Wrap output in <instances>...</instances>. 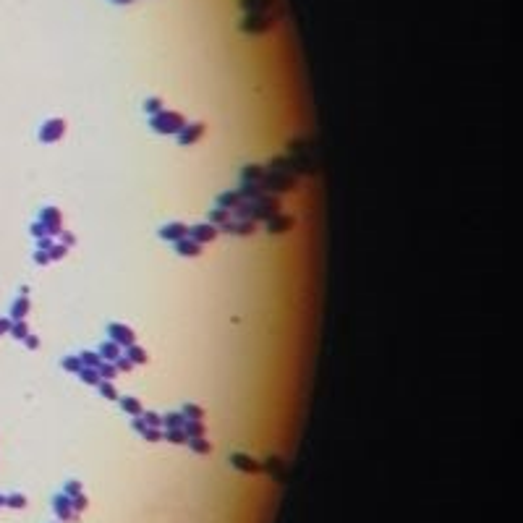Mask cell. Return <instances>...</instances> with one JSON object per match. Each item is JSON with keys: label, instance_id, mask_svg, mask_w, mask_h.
<instances>
[{"label": "cell", "instance_id": "cell-5", "mask_svg": "<svg viewBox=\"0 0 523 523\" xmlns=\"http://www.w3.org/2000/svg\"><path fill=\"white\" fill-rule=\"evenodd\" d=\"M217 236H220V228L212 225V223H199V225H189V236L191 241H196L199 246H204V243H212L217 241Z\"/></svg>", "mask_w": 523, "mask_h": 523}, {"label": "cell", "instance_id": "cell-43", "mask_svg": "<svg viewBox=\"0 0 523 523\" xmlns=\"http://www.w3.org/2000/svg\"><path fill=\"white\" fill-rule=\"evenodd\" d=\"M5 505H11V508H16V510H21V508H26V497L21 492H13L11 497L5 500Z\"/></svg>", "mask_w": 523, "mask_h": 523}, {"label": "cell", "instance_id": "cell-36", "mask_svg": "<svg viewBox=\"0 0 523 523\" xmlns=\"http://www.w3.org/2000/svg\"><path fill=\"white\" fill-rule=\"evenodd\" d=\"M11 335L16 337V340H24V337L29 335V325H26L24 319H16V322L11 325Z\"/></svg>", "mask_w": 523, "mask_h": 523}, {"label": "cell", "instance_id": "cell-48", "mask_svg": "<svg viewBox=\"0 0 523 523\" xmlns=\"http://www.w3.org/2000/svg\"><path fill=\"white\" fill-rule=\"evenodd\" d=\"M24 343H26V348H29V351H37V348H40V337L29 333V335L24 337Z\"/></svg>", "mask_w": 523, "mask_h": 523}, {"label": "cell", "instance_id": "cell-23", "mask_svg": "<svg viewBox=\"0 0 523 523\" xmlns=\"http://www.w3.org/2000/svg\"><path fill=\"white\" fill-rule=\"evenodd\" d=\"M29 298L26 296H18L16 301H13V306H11V319L16 322V319H26V314H29Z\"/></svg>", "mask_w": 523, "mask_h": 523}, {"label": "cell", "instance_id": "cell-37", "mask_svg": "<svg viewBox=\"0 0 523 523\" xmlns=\"http://www.w3.org/2000/svg\"><path fill=\"white\" fill-rule=\"evenodd\" d=\"M142 419H144V424H146V427H152V429H162V416L157 414V411H144Z\"/></svg>", "mask_w": 523, "mask_h": 523}, {"label": "cell", "instance_id": "cell-4", "mask_svg": "<svg viewBox=\"0 0 523 523\" xmlns=\"http://www.w3.org/2000/svg\"><path fill=\"white\" fill-rule=\"evenodd\" d=\"M52 513H55V518H58L60 523H76L81 516L79 513H73V505H71V497H66L63 492H58L52 497Z\"/></svg>", "mask_w": 523, "mask_h": 523}, {"label": "cell", "instance_id": "cell-35", "mask_svg": "<svg viewBox=\"0 0 523 523\" xmlns=\"http://www.w3.org/2000/svg\"><path fill=\"white\" fill-rule=\"evenodd\" d=\"M79 380L84 382V384H92V387H97L99 374H97V369H89V366H84V369L79 372Z\"/></svg>", "mask_w": 523, "mask_h": 523}, {"label": "cell", "instance_id": "cell-9", "mask_svg": "<svg viewBox=\"0 0 523 523\" xmlns=\"http://www.w3.org/2000/svg\"><path fill=\"white\" fill-rule=\"evenodd\" d=\"M220 233H228V236H254L256 233V223H254V220H236V217H231L228 223L220 225Z\"/></svg>", "mask_w": 523, "mask_h": 523}, {"label": "cell", "instance_id": "cell-52", "mask_svg": "<svg viewBox=\"0 0 523 523\" xmlns=\"http://www.w3.org/2000/svg\"><path fill=\"white\" fill-rule=\"evenodd\" d=\"M113 3H118V5H126V3H131V0H113Z\"/></svg>", "mask_w": 523, "mask_h": 523}, {"label": "cell", "instance_id": "cell-3", "mask_svg": "<svg viewBox=\"0 0 523 523\" xmlns=\"http://www.w3.org/2000/svg\"><path fill=\"white\" fill-rule=\"evenodd\" d=\"M66 121L63 118H48L42 126H40V142L42 144H55L66 136Z\"/></svg>", "mask_w": 523, "mask_h": 523}, {"label": "cell", "instance_id": "cell-51", "mask_svg": "<svg viewBox=\"0 0 523 523\" xmlns=\"http://www.w3.org/2000/svg\"><path fill=\"white\" fill-rule=\"evenodd\" d=\"M11 325H13V319H0V335L11 333Z\"/></svg>", "mask_w": 523, "mask_h": 523}, {"label": "cell", "instance_id": "cell-1", "mask_svg": "<svg viewBox=\"0 0 523 523\" xmlns=\"http://www.w3.org/2000/svg\"><path fill=\"white\" fill-rule=\"evenodd\" d=\"M183 126H186V118L178 110H160L157 115L149 118V128L160 136H176Z\"/></svg>", "mask_w": 523, "mask_h": 523}, {"label": "cell", "instance_id": "cell-24", "mask_svg": "<svg viewBox=\"0 0 523 523\" xmlns=\"http://www.w3.org/2000/svg\"><path fill=\"white\" fill-rule=\"evenodd\" d=\"M126 359H131V364H134V366H139V364H146V361H149V356H146V351H144L142 345H136V343H134V345H128V348H126Z\"/></svg>", "mask_w": 523, "mask_h": 523}, {"label": "cell", "instance_id": "cell-53", "mask_svg": "<svg viewBox=\"0 0 523 523\" xmlns=\"http://www.w3.org/2000/svg\"><path fill=\"white\" fill-rule=\"evenodd\" d=\"M3 505H5V497H3V494H0V508H3Z\"/></svg>", "mask_w": 523, "mask_h": 523}, {"label": "cell", "instance_id": "cell-44", "mask_svg": "<svg viewBox=\"0 0 523 523\" xmlns=\"http://www.w3.org/2000/svg\"><path fill=\"white\" fill-rule=\"evenodd\" d=\"M113 364H115V369H118V374H121V372H126V374H128V372H131V369H134V364H131V359H126V356H118V359H115Z\"/></svg>", "mask_w": 523, "mask_h": 523}, {"label": "cell", "instance_id": "cell-12", "mask_svg": "<svg viewBox=\"0 0 523 523\" xmlns=\"http://www.w3.org/2000/svg\"><path fill=\"white\" fill-rule=\"evenodd\" d=\"M228 461H231V466L236 471H243V474H259L262 471V463L254 461V458L246 455V453H233Z\"/></svg>", "mask_w": 523, "mask_h": 523}, {"label": "cell", "instance_id": "cell-19", "mask_svg": "<svg viewBox=\"0 0 523 523\" xmlns=\"http://www.w3.org/2000/svg\"><path fill=\"white\" fill-rule=\"evenodd\" d=\"M267 170H275V173H285V176H296L293 173V162H290V157L288 154H280V157H272L267 165H264Z\"/></svg>", "mask_w": 523, "mask_h": 523}, {"label": "cell", "instance_id": "cell-13", "mask_svg": "<svg viewBox=\"0 0 523 523\" xmlns=\"http://www.w3.org/2000/svg\"><path fill=\"white\" fill-rule=\"evenodd\" d=\"M157 236L162 238V241H170V243H176V241H183V238L189 236V225L186 223H168V225H162Z\"/></svg>", "mask_w": 523, "mask_h": 523}, {"label": "cell", "instance_id": "cell-46", "mask_svg": "<svg viewBox=\"0 0 523 523\" xmlns=\"http://www.w3.org/2000/svg\"><path fill=\"white\" fill-rule=\"evenodd\" d=\"M29 233H32L34 238H42V236H48V228H45L40 220H34V223L29 225Z\"/></svg>", "mask_w": 523, "mask_h": 523}, {"label": "cell", "instance_id": "cell-17", "mask_svg": "<svg viewBox=\"0 0 523 523\" xmlns=\"http://www.w3.org/2000/svg\"><path fill=\"white\" fill-rule=\"evenodd\" d=\"M272 3L275 0H241V8L246 11V16H259V13H267Z\"/></svg>", "mask_w": 523, "mask_h": 523}, {"label": "cell", "instance_id": "cell-47", "mask_svg": "<svg viewBox=\"0 0 523 523\" xmlns=\"http://www.w3.org/2000/svg\"><path fill=\"white\" fill-rule=\"evenodd\" d=\"M34 262L40 264V267H45V264H50V254H48V251H42V249H37V254H34Z\"/></svg>", "mask_w": 523, "mask_h": 523}, {"label": "cell", "instance_id": "cell-2", "mask_svg": "<svg viewBox=\"0 0 523 523\" xmlns=\"http://www.w3.org/2000/svg\"><path fill=\"white\" fill-rule=\"evenodd\" d=\"M259 189L264 191V194H285V191H296L298 189V176H285V173L267 170L264 178L259 181Z\"/></svg>", "mask_w": 523, "mask_h": 523}, {"label": "cell", "instance_id": "cell-15", "mask_svg": "<svg viewBox=\"0 0 523 523\" xmlns=\"http://www.w3.org/2000/svg\"><path fill=\"white\" fill-rule=\"evenodd\" d=\"M173 246H176V254H178V256H186V259H196V256L201 254V246H199L196 241H191V238L176 241Z\"/></svg>", "mask_w": 523, "mask_h": 523}, {"label": "cell", "instance_id": "cell-27", "mask_svg": "<svg viewBox=\"0 0 523 523\" xmlns=\"http://www.w3.org/2000/svg\"><path fill=\"white\" fill-rule=\"evenodd\" d=\"M183 421H186V419H183L181 411H170V414L162 416V429H181Z\"/></svg>", "mask_w": 523, "mask_h": 523}, {"label": "cell", "instance_id": "cell-42", "mask_svg": "<svg viewBox=\"0 0 523 523\" xmlns=\"http://www.w3.org/2000/svg\"><path fill=\"white\" fill-rule=\"evenodd\" d=\"M142 439H146V442H160V439H162V429L144 427V429H142Z\"/></svg>", "mask_w": 523, "mask_h": 523}, {"label": "cell", "instance_id": "cell-28", "mask_svg": "<svg viewBox=\"0 0 523 523\" xmlns=\"http://www.w3.org/2000/svg\"><path fill=\"white\" fill-rule=\"evenodd\" d=\"M79 361H81V366H89V369H97V366H99V361H102V359H99V353H97V351H81V353H79Z\"/></svg>", "mask_w": 523, "mask_h": 523}, {"label": "cell", "instance_id": "cell-41", "mask_svg": "<svg viewBox=\"0 0 523 523\" xmlns=\"http://www.w3.org/2000/svg\"><path fill=\"white\" fill-rule=\"evenodd\" d=\"M71 505H73V513H84L87 508H89V500H87V494L81 492V494H76V497H71Z\"/></svg>", "mask_w": 523, "mask_h": 523}, {"label": "cell", "instance_id": "cell-14", "mask_svg": "<svg viewBox=\"0 0 523 523\" xmlns=\"http://www.w3.org/2000/svg\"><path fill=\"white\" fill-rule=\"evenodd\" d=\"M290 154H296V157H306V160H314V144L311 139H293L288 144Z\"/></svg>", "mask_w": 523, "mask_h": 523}, {"label": "cell", "instance_id": "cell-11", "mask_svg": "<svg viewBox=\"0 0 523 523\" xmlns=\"http://www.w3.org/2000/svg\"><path fill=\"white\" fill-rule=\"evenodd\" d=\"M204 131H207V126L204 123H199V121H194V123H186L181 128V131L176 134L178 136V144L181 146H189V144H196L201 136H204Z\"/></svg>", "mask_w": 523, "mask_h": 523}, {"label": "cell", "instance_id": "cell-26", "mask_svg": "<svg viewBox=\"0 0 523 523\" xmlns=\"http://www.w3.org/2000/svg\"><path fill=\"white\" fill-rule=\"evenodd\" d=\"M97 392L105 400H118V398H121V395H118V390H115V384H113V380H99L97 382Z\"/></svg>", "mask_w": 523, "mask_h": 523}, {"label": "cell", "instance_id": "cell-54", "mask_svg": "<svg viewBox=\"0 0 523 523\" xmlns=\"http://www.w3.org/2000/svg\"><path fill=\"white\" fill-rule=\"evenodd\" d=\"M55 523H60V521H55Z\"/></svg>", "mask_w": 523, "mask_h": 523}, {"label": "cell", "instance_id": "cell-22", "mask_svg": "<svg viewBox=\"0 0 523 523\" xmlns=\"http://www.w3.org/2000/svg\"><path fill=\"white\" fill-rule=\"evenodd\" d=\"M181 429H183V434H186V439L204 437V421H201V419H186Z\"/></svg>", "mask_w": 523, "mask_h": 523}, {"label": "cell", "instance_id": "cell-34", "mask_svg": "<svg viewBox=\"0 0 523 523\" xmlns=\"http://www.w3.org/2000/svg\"><path fill=\"white\" fill-rule=\"evenodd\" d=\"M228 220H231V212H228V209H220V207H215V209H209V223L212 225H223V223H228Z\"/></svg>", "mask_w": 523, "mask_h": 523}, {"label": "cell", "instance_id": "cell-29", "mask_svg": "<svg viewBox=\"0 0 523 523\" xmlns=\"http://www.w3.org/2000/svg\"><path fill=\"white\" fill-rule=\"evenodd\" d=\"M162 439H168L170 445H186L183 429H162Z\"/></svg>", "mask_w": 523, "mask_h": 523}, {"label": "cell", "instance_id": "cell-6", "mask_svg": "<svg viewBox=\"0 0 523 523\" xmlns=\"http://www.w3.org/2000/svg\"><path fill=\"white\" fill-rule=\"evenodd\" d=\"M107 337L113 343H118L121 348H128V345L136 343V333L128 325H123V322H110L107 325Z\"/></svg>", "mask_w": 523, "mask_h": 523}, {"label": "cell", "instance_id": "cell-49", "mask_svg": "<svg viewBox=\"0 0 523 523\" xmlns=\"http://www.w3.org/2000/svg\"><path fill=\"white\" fill-rule=\"evenodd\" d=\"M50 246H52V236H42V238H37V249L48 251Z\"/></svg>", "mask_w": 523, "mask_h": 523}, {"label": "cell", "instance_id": "cell-32", "mask_svg": "<svg viewBox=\"0 0 523 523\" xmlns=\"http://www.w3.org/2000/svg\"><path fill=\"white\" fill-rule=\"evenodd\" d=\"M60 366H63V372H71V374H79L81 369H84L81 361H79V356H63Z\"/></svg>", "mask_w": 523, "mask_h": 523}, {"label": "cell", "instance_id": "cell-25", "mask_svg": "<svg viewBox=\"0 0 523 523\" xmlns=\"http://www.w3.org/2000/svg\"><path fill=\"white\" fill-rule=\"evenodd\" d=\"M186 445H189L194 453H199V455H209V453H212V442H209L207 437H194V439H186Z\"/></svg>", "mask_w": 523, "mask_h": 523}, {"label": "cell", "instance_id": "cell-20", "mask_svg": "<svg viewBox=\"0 0 523 523\" xmlns=\"http://www.w3.org/2000/svg\"><path fill=\"white\" fill-rule=\"evenodd\" d=\"M118 403H121V411L128 416H142L144 414V406H142V400L139 398H134V395H126V398H118Z\"/></svg>", "mask_w": 523, "mask_h": 523}, {"label": "cell", "instance_id": "cell-40", "mask_svg": "<svg viewBox=\"0 0 523 523\" xmlns=\"http://www.w3.org/2000/svg\"><path fill=\"white\" fill-rule=\"evenodd\" d=\"M264 469H267V474H275V476H278V479H283V474H280V471H283V463H280V458H270V461L262 466V471H264Z\"/></svg>", "mask_w": 523, "mask_h": 523}, {"label": "cell", "instance_id": "cell-10", "mask_svg": "<svg viewBox=\"0 0 523 523\" xmlns=\"http://www.w3.org/2000/svg\"><path fill=\"white\" fill-rule=\"evenodd\" d=\"M293 225H296V217L293 215H272L267 223H264V231H267L270 236H280V233H288L293 231Z\"/></svg>", "mask_w": 523, "mask_h": 523}, {"label": "cell", "instance_id": "cell-50", "mask_svg": "<svg viewBox=\"0 0 523 523\" xmlns=\"http://www.w3.org/2000/svg\"><path fill=\"white\" fill-rule=\"evenodd\" d=\"M146 424H144V419L142 416H134V421H131V429H136V432L142 434V429H144Z\"/></svg>", "mask_w": 523, "mask_h": 523}, {"label": "cell", "instance_id": "cell-8", "mask_svg": "<svg viewBox=\"0 0 523 523\" xmlns=\"http://www.w3.org/2000/svg\"><path fill=\"white\" fill-rule=\"evenodd\" d=\"M40 223L48 228V236H58L63 231V212L58 207H42Z\"/></svg>", "mask_w": 523, "mask_h": 523}, {"label": "cell", "instance_id": "cell-45", "mask_svg": "<svg viewBox=\"0 0 523 523\" xmlns=\"http://www.w3.org/2000/svg\"><path fill=\"white\" fill-rule=\"evenodd\" d=\"M58 238H60L58 243H63V246H66V249H71V246L76 243V236H73L71 231H60V233H58Z\"/></svg>", "mask_w": 523, "mask_h": 523}, {"label": "cell", "instance_id": "cell-16", "mask_svg": "<svg viewBox=\"0 0 523 523\" xmlns=\"http://www.w3.org/2000/svg\"><path fill=\"white\" fill-rule=\"evenodd\" d=\"M241 194H238V189L236 191H223V194H217V199H215V204L220 207V209H228V212H233V209L241 204Z\"/></svg>", "mask_w": 523, "mask_h": 523}, {"label": "cell", "instance_id": "cell-38", "mask_svg": "<svg viewBox=\"0 0 523 523\" xmlns=\"http://www.w3.org/2000/svg\"><path fill=\"white\" fill-rule=\"evenodd\" d=\"M81 492H84V484L76 481V479L63 484V494H66V497H76V494H81Z\"/></svg>", "mask_w": 523, "mask_h": 523}, {"label": "cell", "instance_id": "cell-21", "mask_svg": "<svg viewBox=\"0 0 523 523\" xmlns=\"http://www.w3.org/2000/svg\"><path fill=\"white\" fill-rule=\"evenodd\" d=\"M121 351H123V348L118 345V343H113V340H110V337H107V340H105L102 345L97 348V353H99V359H102V361H115L118 356H123Z\"/></svg>", "mask_w": 523, "mask_h": 523}, {"label": "cell", "instance_id": "cell-31", "mask_svg": "<svg viewBox=\"0 0 523 523\" xmlns=\"http://www.w3.org/2000/svg\"><path fill=\"white\" fill-rule=\"evenodd\" d=\"M181 414H183V419H204V408L199 403H186L181 408Z\"/></svg>", "mask_w": 523, "mask_h": 523}, {"label": "cell", "instance_id": "cell-33", "mask_svg": "<svg viewBox=\"0 0 523 523\" xmlns=\"http://www.w3.org/2000/svg\"><path fill=\"white\" fill-rule=\"evenodd\" d=\"M160 110H165V105H162V99H160V97H146V99H144V113L149 115V118H152V115H157Z\"/></svg>", "mask_w": 523, "mask_h": 523}, {"label": "cell", "instance_id": "cell-39", "mask_svg": "<svg viewBox=\"0 0 523 523\" xmlns=\"http://www.w3.org/2000/svg\"><path fill=\"white\" fill-rule=\"evenodd\" d=\"M48 254H50V262H60V259H66L68 249H66L63 243H52L50 249H48Z\"/></svg>", "mask_w": 523, "mask_h": 523}, {"label": "cell", "instance_id": "cell-7", "mask_svg": "<svg viewBox=\"0 0 523 523\" xmlns=\"http://www.w3.org/2000/svg\"><path fill=\"white\" fill-rule=\"evenodd\" d=\"M278 21V16H272V13H259V16H246L243 21H241V29L246 34H262V32H267L270 26Z\"/></svg>", "mask_w": 523, "mask_h": 523}, {"label": "cell", "instance_id": "cell-30", "mask_svg": "<svg viewBox=\"0 0 523 523\" xmlns=\"http://www.w3.org/2000/svg\"><path fill=\"white\" fill-rule=\"evenodd\" d=\"M97 374H99V380H115L118 377V369H115L113 361H99Z\"/></svg>", "mask_w": 523, "mask_h": 523}, {"label": "cell", "instance_id": "cell-18", "mask_svg": "<svg viewBox=\"0 0 523 523\" xmlns=\"http://www.w3.org/2000/svg\"><path fill=\"white\" fill-rule=\"evenodd\" d=\"M264 165H243L241 168V183H259L262 178H264Z\"/></svg>", "mask_w": 523, "mask_h": 523}]
</instances>
